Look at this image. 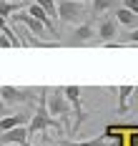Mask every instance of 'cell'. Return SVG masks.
<instances>
[{
  "instance_id": "obj_1",
  "label": "cell",
  "mask_w": 138,
  "mask_h": 146,
  "mask_svg": "<svg viewBox=\"0 0 138 146\" xmlns=\"http://www.w3.org/2000/svg\"><path fill=\"white\" fill-rule=\"evenodd\" d=\"M45 111L50 118H55L58 123H68L70 118V103L65 101L63 88H53L50 93L45 91Z\"/></svg>"
},
{
  "instance_id": "obj_2",
  "label": "cell",
  "mask_w": 138,
  "mask_h": 146,
  "mask_svg": "<svg viewBox=\"0 0 138 146\" xmlns=\"http://www.w3.org/2000/svg\"><path fill=\"white\" fill-rule=\"evenodd\" d=\"M55 10H58V18H60L63 23H73V25L85 23V18H88L85 3H78V0H58L55 3Z\"/></svg>"
},
{
  "instance_id": "obj_3",
  "label": "cell",
  "mask_w": 138,
  "mask_h": 146,
  "mask_svg": "<svg viewBox=\"0 0 138 146\" xmlns=\"http://www.w3.org/2000/svg\"><path fill=\"white\" fill-rule=\"evenodd\" d=\"M40 101H38V106H35V113L30 116V123H28V139H30L33 133H43L48 131V126H60L55 118H50L48 116V111H45V91H40Z\"/></svg>"
},
{
  "instance_id": "obj_4",
  "label": "cell",
  "mask_w": 138,
  "mask_h": 146,
  "mask_svg": "<svg viewBox=\"0 0 138 146\" xmlns=\"http://www.w3.org/2000/svg\"><path fill=\"white\" fill-rule=\"evenodd\" d=\"M80 93H83V88H80V86H65V88H63L65 101L70 103V111L76 113V126H73V129H78V126L85 121V111H83V103H80Z\"/></svg>"
},
{
  "instance_id": "obj_5",
  "label": "cell",
  "mask_w": 138,
  "mask_h": 146,
  "mask_svg": "<svg viewBox=\"0 0 138 146\" xmlns=\"http://www.w3.org/2000/svg\"><path fill=\"white\" fill-rule=\"evenodd\" d=\"M33 91L28 88H15V86H0V98L5 106H18V103H28L33 101Z\"/></svg>"
},
{
  "instance_id": "obj_6",
  "label": "cell",
  "mask_w": 138,
  "mask_h": 146,
  "mask_svg": "<svg viewBox=\"0 0 138 146\" xmlns=\"http://www.w3.org/2000/svg\"><path fill=\"white\" fill-rule=\"evenodd\" d=\"M18 144V146H28V126H15L8 131H0V146Z\"/></svg>"
},
{
  "instance_id": "obj_7",
  "label": "cell",
  "mask_w": 138,
  "mask_h": 146,
  "mask_svg": "<svg viewBox=\"0 0 138 146\" xmlns=\"http://www.w3.org/2000/svg\"><path fill=\"white\" fill-rule=\"evenodd\" d=\"M91 38H95V28H93L91 23H80V25H76L73 35L68 38V43L70 45H83V43H88Z\"/></svg>"
},
{
  "instance_id": "obj_8",
  "label": "cell",
  "mask_w": 138,
  "mask_h": 146,
  "mask_svg": "<svg viewBox=\"0 0 138 146\" xmlns=\"http://www.w3.org/2000/svg\"><path fill=\"white\" fill-rule=\"evenodd\" d=\"M116 33H118V23L113 18H103L98 23V28H95V38H101L103 43H110L116 38Z\"/></svg>"
},
{
  "instance_id": "obj_9",
  "label": "cell",
  "mask_w": 138,
  "mask_h": 146,
  "mask_svg": "<svg viewBox=\"0 0 138 146\" xmlns=\"http://www.w3.org/2000/svg\"><path fill=\"white\" fill-rule=\"evenodd\" d=\"M133 88L136 86H131V83L116 88V93H118V113H126V111H128V101H131V96H133Z\"/></svg>"
},
{
  "instance_id": "obj_10",
  "label": "cell",
  "mask_w": 138,
  "mask_h": 146,
  "mask_svg": "<svg viewBox=\"0 0 138 146\" xmlns=\"http://www.w3.org/2000/svg\"><path fill=\"white\" fill-rule=\"evenodd\" d=\"M15 126H28V116H25V113H13V116H3L0 118V131L15 129Z\"/></svg>"
},
{
  "instance_id": "obj_11",
  "label": "cell",
  "mask_w": 138,
  "mask_h": 146,
  "mask_svg": "<svg viewBox=\"0 0 138 146\" xmlns=\"http://www.w3.org/2000/svg\"><path fill=\"white\" fill-rule=\"evenodd\" d=\"M116 23H121V25H126V28L133 30L138 25V15L131 13L128 8H118V10H116Z\"/></svg>"
},
{
  "instance_id": "obj_12",
  "label": "cell",
  "mask_w": 138,
  "mask_h": 146,
  "mask_svg": "<svg viewBox=\"0 0 138 146\" xmlns=\"http://www.w3.org/2000/svg\"><path fill=\"white\" fill-rule=\"evenodd\" d=\"M28 8V3H20V0H0V15L3 18H10L13 13H18V10H25Z\"/></svg>"
},
{
  "instance_id": "obj_13",
  "label": "cell",
  "mask_w": 138,
  "mask_h": 146,
  "mask_svg": "<svg viewBox=\"0 0 138 146\" xmlns=\"http://www.w3.org/2000/svg\"><path fill=\"white\" fill-rule=\"evenodd\" d=\"M121 0H93V15H101V13H108L113 8H118Z\"/></svg>"
},
{
  "instance_id": "obj_14",
  "label": "cell",
  "mask_w": 138,
  "mask_h": 146,
  "mask_svg": "<svg viewBox=\"0 0 138 146\" xmlns=\"http://www.w3.org/2000/svg\"><path fill=\"white\" fill-rule=\"evenodd\" d=\"M35 5H40L50 20H53V18H58V10H55V0H35Z\"/></svg>"
},
{
  "instance_id": "obj_15",
  "label": "cell",
  "mask_w": 138,
  "mask_h": 146,
  "mask_svg": "<svg viewBox=\"0 0 138 146\" xmlns=\"http://www.w3.org/2000/svg\"><path fill=\"white\" fill-rule=\"evenodd\" d=\"M65 146H106V136H95V139H88V141H70Z\"/></svg>"
},
{
  "instance_id": "obj_16",
  "label": "cell",
  "mask_w": 138,
  "mask_h": 146,
  "mask_svg": "<svg viewBox=\"0 0 138 146\" xmlns=\"http://www.w3.org/2000/svg\"><path fill=\"white\" fill-rule=\"evenodd\" d=\"M128 40H131V43H138V28H133L128 33Z\"/></svg>"
},
{
  "instance_id": "obj_17",
  "label": "cell",
  "mask_w": 138,
  "mask_h": 146,
  "mask_svg": "<svg viewBox=\"0 0 138 146\" xmlns=\"http://www.w3.org/2000/svg\"><path fill=\"white\" fill-rule=\"evenodd\" d=\"M0 48H13V45H10V40H8L5 35H0Z\"/></svg>"
},
{
  "instance_id": "obj_18",
  "label": "cell",
  "mask_w": 138,
  "mask_h": 146,
  "mask_svg": "<svg viewBox=\"0 0 138 146\" xmlns=\"http://www.w3.org/2000/svg\"><path fill=\"white\" fill-rule=\"evenodd\" d=\"M8 28V20H5V18H3V15H0V33H3V30Z\"/></svg>"
},
{
  "instance_id": "obj_19",
  "label": "cell",
  "mask_w": 138,
  "mask_h": 146,
  "mask_svg": "<svg viewBox=\"0 0 138 146\" xmlns=\"http://www.w3.org/2000/svg\"><path fill=\"white\" fill-rule=\"evenodd\" d=\"M3 111H5V103H3V98H0V113H3Z\"/></svg>"
},
{
  "instance_id": "obj_20",
  "label": "cell",
  "mask_w": 138,
  "mask_h": 146,
  "mask_svg": "<svg viewBox=\"0 0 138 146\" xmlns=\"http://www.w3.org/2000/svg\"><path fill=\"white\" fill-rule=\"evenodd\" d=\"M133 96H136V98H138V86H136V88H133Z\"/></svg>"
},
{
  "instance_id": "obj_21",
  "label": "cell",
  "mask_w": 138,
  "mask_h": 146,
  "mask_svg": "<svg viewBox=\"0 0 138 146\" xmlns=\"http://www.w3.org/2000/svg\"><path fill=\"white\" fill-rule=\"evenodd\" d=\"M78 3H88V0H78Z\"/></svg>"
},
{
  "instance_id": "obj_22",
  "label": "cell",
  "mask_w": 138,
  "mask_h": 146,
  "mask_svg": "<svg viewBox=\"0 0 138 146\" xmlns=\"http://www.w3.org/2000/svg\"><path fill=\"white\" fill-rule=\"evenodd\" d=\"M8 146H18V144H8Z\"/></svg>"
},
{
  "instance_id": "obj_23",
  "label": "cell",
  "mask_w": 138,
  "mask_h": 146,
  "mask_svg": "<svg viewBox=\"0 0 138 146\" xmlns=\"http://www.w3.org/2000/svg\"><path fill=\"white\" fill-rule=\"evenodd\" d=\"M13 3H15V0H13Z\"/></svg>"
}]
</instances>
